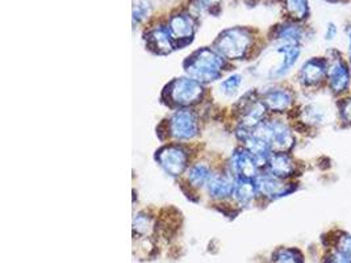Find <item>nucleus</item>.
<instances>
[{
    "label": "nucleus",
    "mask_w": 351,
    "mask_h": 263,
    "mask_svg": "<svg viewBox=\"0 0 351 263\" xmlns=\"http://www.w3.org/2000/svg\"><path fill=\"white\" fill-rule=\"evenodd\" d=\"M234 186L236 181H232L226 175H213L208 181V192L210 197L223 199L233 195Z\"/></svg>",
    "instance_id": "obj_19"
},
{
    "label": "nucleus",
    "mask_w": 351,
    "mask_h": 263,
    "mask_svg": "<svg viewBox=\"0 0 351 263\" xmlns=\"http://www.w3.org/2000/svg\"><path fill=\"white\" fill-rule=\"evenodd\" d=\"M328 74L325 91L337 100L351 94V64L341 50L329 48L325 53Z\"/></svg>",
    "instance_id": "obj_3"
},
{
    "label": "nucleus",
    "mask_w": 351,
    "mask_h": 263,
    "mask_svg": "<svg viewBox=\"0 0 351 263\" xmlns=\"http://www.w3.org/2000/svg\"><path fill=\"white\" fill-rule=\"evenodd\" d=\"M265 3H267V4H272V3H276V1H279V0H263Z\"/></svg>",
    "instance_id": "obj_33"
},
{
    "label": "nucleus",
    "mask_w": 351,
    "mask_h": 263,
    "mask_svg": "<svg viewBox=\"0 0 351 263\" xmlns=\"http://www.w3.org/2000/svg\"><path fill=\"white\" fill-rule=\"evenodd\" d=\"M232 166L234 174L241 179H256L262 171L258 166L256 157L246 148L237 149L232 157Z\"/></svg>",
    "instance_id": "obj_15"
},
{
    "label": "nucleus",
    "mask_w": 351,
    "mask_h": 263,
    "mask_svg": "<svg viewBox=\"0 0 351 263\" xmlns=\"http://www.w3.org/2000/svg\"><path fill=\"white\" fill-rule=\"evenodd\" d=\"M256 191L258 197L267 200V201H275L282 197H288L293 194L299 188V183L295 181H287L280 179L267 173L266 170H262L256 179Z\"/></svg>",
    "instance_id": "obj_9"
},
{
    "label": "nucleus",
    "mask_w": 351,
    "mask_h": 263,
    "mask_svg": "<svg viewBox=\"0 0 351 263\" xmlns=\"http://www.w3.org/2000/svg\"><path fill=\"white\" fill-rule=\"evenodd\" d=\"M283 12L289 21L305 23L311 15L309 0H283Z\"/></svg>",
    "instance_id": "obj_18"
},
{
    "label": "nucleus",
    "mask_w": 351,
    "mask_h": 263,
    "mask_svg": "<svg viewBox=\"0 0 351 263\" xmlns=\"http://www.w3.org/2000/svg\"><path fill=\"white\" fill-rule=\"evenodd\" d=\"M166 92L170 103L179 107H186L200 100L203 95V86L192 78H179L169 84Z\"/></svg>",
    "instance_id": "obj_10"
},
{
    "label": "nucleus",
    "mask_w": 351,
    "mask_h": 263,
    "mask_svg": "<svg viewBox=\"0 0 351 263\" xmlns=\"http://www.w3.org/2000/svg\"><path fill=\"white\" fill-rule=\"evenodd\" d=\"M326 74L328 60L324 55H313L304 61L296 73L299 87L308 95L326 92Z\"/></svg>",
    "instance_id": "obj_6"
},
{
    "label": "nucleus",
    "mask_w": 351,
    "mask_h": 263,
    "mask_svg": "<svg viewBox=\"0 0 351 263\" xmlns=\"http://www.w3.org/2000/svg\"><path fill=\"white\" fill-rule=\"evenodd\" d=\"M253 45V34L246 28H230L223 31L215 41V50L228 60H242Z\"/></svg>",
    "instance_id": "obj_7"
},
{
    "label": "nucleus",
    "mask_w": 351,
    "mask_h": 263,
    "mask_svg": "<svg viewBox=\"0 0 351 263\" xmlns=\"http://www.w3.org/2000/svg\"><path fill=\"white\" fill-rule=\"evenodd\" d=\"M171 134L179 140H190L197 134V120L190 111H178L170 120Z\"/></svg>",
    "instance_id": "obj_17"
},
{
    "label": "nucleus",
    "mask_w": 351,
    "mask_h": 263,
    "mask_svg": "<svg viewBox=\"0 0 351 263\" xmlns=\"http://www.w3.org/2000/svg\"><path fill=\"white\" fill-rule=\"evenodd\" d=\"M302 53L303 47L300 45H274L266 60L259 62L263 65L269 64L266 68L262 70V74L271 81L285 78L299 62Z\"/></svg>",
    "instance_id": "obj_4"
},
{
    "label": "nucleus",
    "mask_w": 351,
    "mask_h": 263,
    "mask_svg": "<svg viewBox=\"0 0 351 263\" xmlns=\"http://www.w3.org/2000/svg\"><path fill=\"white\" fill-rule=\"evenodd\" d=\"M157 160L162 168L171 177L180 175L187 167V154L179 147H166L160 149L157 154Z\"/></svg>",
    "instance_id": "obj_14"
},
{
    "label": "nucleus",
    "mask_w": 351,
    "mask_h": 263,
    "mask_svg": "<svg viewBox=\"0 0 351 263\" xmlns=\"http://www.w3.org/2000/svg\"><path fill=\"white\" fill-rule=\"evenodd\" d=\"M261 98L272 116L287 115L289 117L299 107L298 94L291 87L272 86L261 92Z\"/></svg>",
    "instance_id": "obj_8"
},
{
    "label": "nucleus",
    "mask_w": 351,
    "mask_h": 263,
    "mask_svg": "<svg viewBox=\"0 0 351 263\" xmlns=\"http://www.w3.org/2000/svg\"><path fill=\"white\" fill-rule=\"evenodd\" d=\"M253 133L269 142L272 153H292L298 144V132L293 124L289 118H283L282 116H269L253 128Z\"/></svg>",
    "instance_id": "obj_1"
},
{
    "label": "nucleus",
    "mask_w": 351,
    "mask_h": 263,
    "mask_svg": "<svg viewBox=\"0 0 351 263\" xmlns=\"http://www.w3.org/2000/svg\"><path fill=\"white\" fill-rule=\"evenodd\" d=\"M189 179L193 186H203L210 179V171L206 164H195L189 173Z\"/></svg>",
    "instance_id": "obj_24"
},
{
    "label": "nucleus",
    "mask_w": 351,
    "mask_h": 263,
    "mask_svg": "<svg viewBox=\"0 0 351 263\" xmlns=\"http://www.w3.org/2000/svg\"><path fill=\"white\" fill-rule=\"evenodd\" d=\"M167 29L173 37L176 47L180 48L191 42L196 29V21L190 14H176L170 17Z\"/></svg>",
    "instance_id": "obj_13"
},
{
    "label": "nucleus",
    "mask_w": 351,
    "mask_h": 263,
    "mask_svg": "<svg viewBox=\"0 0 351 263\" xmlns=\"http://www.w3.org/2000/svg\"><path fill=\"white\" fill-rule=\"evenodd\" d=\"M220 3L221 0H199L202 8H206L210 14H215V10L220 11Z\"/></svg>",
    "instance_id": "obj_30"
},
{
    "label": "nucleus",
    "mask_w": 351,
    "mask_h": 263,
    "mask_svg": "<svg viewBox=\"0 0 351 263\" xmlns=\"http://www.w3.org/2000/svg\"><path fill=\"white\" fill-rule=\"evenodd\" d=\"M345 36H346V42H348V51L345 54L351 64V23H348L345 27Z\"/></svg>",
    "instance_id": "obj_31"
},
{
    "label": "nucleus",
    "mask_w": 351,
    "mask_h": 263,
    "mask_svg": "<svg viewBox=\"0 0 351 263\" xmlns=\"http://www.w3.org/2000/svg\"><path fill=\"white\" fill-rule=\"evenodd\" d=\"M145 41H146L147 49L160 55L170 54L176 48V44L173 41V37L169 32L167 27L153 28L152 31L145 34Z\"/></svg>",
    "instance_id": "obj_16"
},
{
    "label": "nucleus",
    "mask_w": 351,
    "mask_h": 263,
    "mask_svg": "<svg viewBox=\"0 0 351 263\" xmlns=\"http://www.w3.org/2000/svg\"><path fill=\"white\" fill-rule=\"evenodd\" d=\"M322 263H351V257L337 250L335 247H326V251L322 257Z\"/></svg>",
    "instance_id": "obj_25"
},
{
    "label": "nucleus",
    "mask_w": 351,
    "mask_h": 263,
    "mask_svg": "<svg viewBox=\"0 0 351 263\" xmlns=\"http://www.w3.org/2000/svg\"><path fill=\"white\" fill-rule=\"evenodd\" d=\"M241 83H242V77L239 74H234L221 83V90L228 95H233L240 88Z\"/></svg>",
    "instance_id": "obj_28"
},
{
    "label": "nucleus",
    "mask_w": 351,
    "mask_h": 263,
    "mask_svg": "<svg viewBox=\"0 0 351 263\" xmlns=\"http://www.w3.org/2000/svg\"><path fill=\"white\" fill-rule=\"evenodd\" d=\"M233 195H234L236 201L240 205H249L258 197V191H256L254 179H241V178H237Z\"/></svg>",
    "instance_id": "obj_20"
},
{
    "label": "nucleus",
    "mask_w": 351,
    "mask_h": 263,
    "mask_svg": "<svg viewBox=\"0 0 351 263\" xmlns=\"http://www.w3.org/2000/svg\"><path fill=\"white\" fill-rule=\"evenodd\" d=\"M325 247H332L351 257V233L346 230H332L328 237H324Z\"/></svg>",
    "instance_id": "obj_21"
},
{
    "label": "nucleus",
    "mask_w": 351,
    "mask_h": 263,
    "mask_svg": "<svg viewBox=\"0 0 351 263\" xmlns=\"http://www.w3.org/2000/svg\"><path fill=\"white\" fill-rule=\"evenodd\" d=\"M274 263H304L303 253L295 247H280L272 254Z\"/></svg>",
    "instance_id": "obj_23"
},
{
    "label": "nucleus",
    "mask_w": 351,
    "mask_h": 263,
    "mask_svg": "<svg viewBox=\"0 0 351 263\" xmlns=\"http://www.w3.org/2000/svg\"><path fill=\"white\" fill-rule=\"evenodd\" d=\"M293 117V127L296 132H306V133H316L321 131L324 127H328L329 123H335V104L329 105V103H322L311 100L304 103L296 108V111L289 116L288 118Z\"/></svg>",
    "instance_id": "obj_2"
},
{
    "label": "nucleus",
    "mask_w": 351,
    "mask_h": 263,
    "mask_svg": "<svg viewBox=\"0 0 351 263\" xmlns=\"http://www.w3.org/2000/svg\"><path fill=\"white\" fill-rule=\"evenodd\" d=\"M300 167L302 164L292 155V153L274 151L267 161L265 170L276 178L295 181V178L302 175Z\"/></svg>",
    "instance_id": "obj_12"
},
{
    "label": "nucleus",
    "mask_w": 351,
    "mask_h": 263,
    "mask_svg": "<svg viewBox=\"0 0 351 263\" xmlns=\"http://www.w3.org/2000/svg\"><path fill=\"white\" fill-rule=\"evenodd\" d=\"M223 67V57L216 50H197L186 61L184 68L192 79L200 83L212 82L220 78Z\"/></svg>",
    "instance_id": "obj_5"
},
{
    "label": "nucleus",
    "mask_w": 351,
    "mask_h": 263,
    "mask_svg": "<svg viewBox=\"0 0 351 263\" xmlns=\"http://www.w3.org/2000/svg\"><path fill=\"white\" fill-rule=\"evenodd\" d=\"M337 37H338V25L335 24V21H329L326 24L325 33H324V41L326 44H332L337 40Z\"/></svg>",
    "instance_id": "obj_29"
},
{
    "label": "nucleus",
    "mask_w": 351,
    "mask_h": 263,
    "mask_svg": "<svg viewBox=\"0 0 351 263\" xmlns=\"http://www.w3.org/2000/svg\"><path fill=\"white\" fill-rule=\"evenodd\" d=\"M326 3H332V4H335V3H345V1H349V0H325Z\"/></svg>",
    "instance_id": "obj_32"
},
{
    "label": "nucleus",
    "mask_w": 351,
    "mask_h": 263,
    "mask_svg": "<svg viewBox=\"0 0 351 263\" xmlns=\"http://www.w3.org/2000/svg\"><path fill=\"white\" fill-rule=\"evenodd\" d=\"M335 118L339 129H351V94L335 100Z\"/></svg>",
    "instance_id": "obj_22"
},
{
    "label": "nucleus",
    "mask_w": 351,
    "mask_h": 263,
    "mask_svg": "<svg viewBox=\"0 0 351 263\" xmlns=\"http://www.w3.org/2000/svg\"><path fill=\"white\" fill-rule=\"evenodd\" d=\"M150 12H152V5L149 0H138L133 7V20L140 23L145 18H147Z\"/></svg>",
    "instance_id": "obj_26"
},
{
    "label": "nucleus",
    "mask_w": 351,
    "mask_h": 263,
    "mask_svg": "<svg viewBox=\"0 0 351 263\" xmlns=\"http://www.w3.org/2000/svg\"><path fill=\"white\" fill-rule=\"evenodd\" d=\"M133 228H134V231H137L140 234H147L152 229V221L146 214H136L134 221H133Z\"/></svg>",
    "instance_id": "obj_27"
},
{
    "label": "nucleus",
    "mask_w": 351,
    "mask_h": 263,
    "mask_svg": "<svg viewBox=\"0 0 351 263\" xmlns=\"http://www.w3.org/2000/svg\"><path fill=\"white\" fill-rule=\"evenodd\" d=\"M309 28L304 23L286 20L285 23L275 25L272 29L271 41L274 45H300L309 38Z\"/></svg>",
    "instance_id": "obj_11"
}]
</instances>
